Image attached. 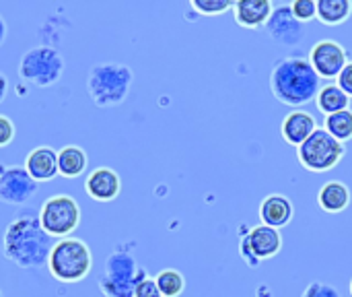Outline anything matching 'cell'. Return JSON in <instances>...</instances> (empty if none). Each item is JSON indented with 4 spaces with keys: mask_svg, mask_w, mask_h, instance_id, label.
Returning a JSON list of instances; mask_svg holds the SVG:
<instances>
[{
    "mask_svg": "<svg viewBox=\"0 0 352 297\" xmlns=\"http://www.w3.org/2000/svg\"><path fill=\"white\" fill-rule=\"evenodd\" d=\"M134 83L130 66L120 62H101L89 70L87 89L97 107H116L126 101Z\"/></svg>",
    "mask_w": 352,
    "mask_h": 297,
    "instance_id": "cell-3",
    "label": "cell"
},
{
    "mask_svg": "<svg viewBox=\"0 0 352 297\" xmlns=\"http://www.w3.org/2000/svg\"><path fill=\"white\" fill-rule=\"evenodd\" d=\"M159 291L163 297H179L186 289V277L175 271V269H163L157 277H155Z\"/></svg>",
    "mask_w": 352,
    "mask_h": 297,
    "instance_id": "cell-23",
    "label": "cell"
},
{
    "mask_svg": "<svg viewBox=\"0 0 352 297\" xmlns=\"http://www.w3.org/2000/svg\"><path fill=\"white\" fill-rule=\"evenodd\" d=\"M25 170L35 182H47L58 176V153L52 147H35L25 159Z\"/></svg>",
    "mask_w": 352,
    "mask_h": 297,
    "instance_id": "cell-17",
    "label": "cell"
},
{
    "mask_svg": "<svg viewBox=\"0 0 352 297\" xmlns=\"http://www.w3.org/2000/svg\"><path fill=\"white\" fill-rule=\"evenodd\" d=\"M4 39H6V21H4V17L0 14V45L4 43Z\"/></svg>",
    "mask_w": 352,
    "mask_h": 297,
    "instance_id": "cell-31",
    "label": "cell"
},
{
    "mask_svg": "<svg viewBox=\"0 0 352 297\" xmlns=\"http://www.w3.org/2000/svg\"><path fill=\"white\" fill-rule=\"evenodd\" d=\"M264 29L274 43L285 45V48H297L305 39V25L295 19L291 4L274 6Z\"/></svg>",
    "mask_w": 352,
    "mask_h": 297,
    "instance_id": "cell-10",
    "label": "cell"
},
{
    "mask_svg": "<svg viewBox=\"0 0 352 297\" xmlns=\"http://www.w3.org/2000/svg\"><path fill=\"white\" fill-rule=\"evenodd\" d=\"M93 267L91 248L78 238L58 240L52 248L47 269L60 283H80L89 277Z\"/></svg>",
    "mask_w": 352,
    "mask_h": 297,
    "instance_id": "cell-5",
    "label": "cell"
},
{
    "mask_svg": "<svg viewBox=\"0 0 352 297\" xmlns=\"http://www.w3.org/2000/svg\"><path fill=\"white\" fill-rule=\"evenodd\" d=\"M291 10H293L295 19L305 25V23L318 19V0H295L291 4Z\"/></svg>",
    "mask_w": 352,
    "mask_h": 297,
    "instance_id": "cell-25",
    "label": "cell"
},
{
    "mask_svg": "<svg viewBox=\"0 0 352 297\" xmlns=\"http://www.w3.org/2000/svg\"><path fill=\"white\" fill-rule=\"evenodd\" d=\"M293 215H295V207H293L291 198L285 194H268L260 205L262 225H268L274 229L289 225L293 221Z\"/></svg>",
    "mask_w": 352,
    "mask_h": 297,
    "instance_id": "cell-16",
    "label": "cell"
},
{
    "mask_svg": "<svg viewBox=\"0 0 352 297\" xmlns=\"http://www.w3.org/2000/svg\"><path fill=\"white\" fill-rule=\"evenodd\" d=\"M274 4L270 0H239L233 6L235 23L243 29H260L266 27Z\"/></svg>",
    "mask_w": 352,
    "mask_h": 297,
    "instance_id": "cell-14",
    "label": "cell"
},
{
    "mask_svg": "<svg viewBox=\"0 0 352 297\" xmlns=\"http://www.w3.org/2000/svg\"><path fill=\"white\" fill-rule=\"evenodd\" d=\"M346 153L344 143L336 141L330 132H326L324 128H318L299 149H297V157L299 163L314 174H324L334 170L342 157Z\"/></svg>",
    "mask_w": 352,
    "mask_h": 297,
    "instance_id": "cell-7",
    "label": "cell"
},
{
    "mask_svg": "<svg viewBox=\"0 0 352 297\" xmlns=\"http://www.w3.org/2000/svg\"><path fill=\"white\" fill-rule=\"evenodd\" d=\"M39 223L52 238H68L80 223V207L68 194L50 196L39 209Z\"/></svg>",
    "mask_w": 352,
    "mask_h": 297,
    "instance_id": "cell-8",
    "label": "cell"
},
{
    "mask_svg": "<svg viewBox=\"0 0 352 297\" xmlns=\"http://www.w3.org/2000/svg\"><path fill=\"white\" fill-rule=\"evenodd\" d=\"M190 6H192L198 14L217 17V14H223V12L231 10V8L235 6V2H231V0H192Z\"/></svg>",
    "mask_w": 352,
    "mask_h": 297,
    "instance_id": "cell-24",
    "label": "cell"
},
{
    "mask_svg": "<svg viewBox=\"0 0 352 297\" xmlns=\"http://www.w3.org/2000/svg\"><path fill=\"white\" fill-rule=\"evenodd\" d=\"M352 17V0H318V21L336 27Z\"/></svg>",
    "mask_w": 352,
    "mask_h": 297,
    "instance_id": "cell-21",
    "label": "cell"
},
{
    "mask_svg": "<svg viewBox=\"0 0 352 297\" xmlns=\"http://www.w3.org/2000/svg\"><path fill=\"white\" fill-rule=\"evenodd\" d=\"M324 130L330 132L336 141L346 143L352 139V110H344L332 116H326Z\"/></svg>",
    "mask_w": 352,
    "mask_h": 297,
    "instance_id": "cell-22",
    "label": "cell"
},
{
    "mask_svg": "<svg viewBox=\"0 0 352 297\" xmlns=\"http://www.w3.org/2000/svg\"><path fill=\"white\" fill-rule=\"evenodd\" d=\"M351 205V190L340 180L326 182L318 192V207L328 215H338L346 211Z\"/></svg>",
    "mask_w": 352,
    "mask_h": 297,
    "instance_id": "cell-18",
    "label": "cell"
},
{
    "mask_svg": "<svg viewBox=\"0 0 352 297\" xmlns=\"http://www.w3.org/2000/svg\"><path fill=\"white\" fill-rule=\"evenodd\" d=\"M349 97H352V62H349L344 68H342V72L338 74V83H336Z\"/></svg>",
    "mask_w": 352,
    "mask_h": 297,
    "instance_id": "cell-29",
    "label": "cell"
},
{
    "mask_svg": "<svg viewBox=\"0 0 352 297\" xmlns=\"http://www.w3.org/2000/svg\"><path fill=\"white\" fill-rule=\"evenodd\" d=\"M301 297H342L340 291L330 285V283H324V281H311L305 291L301 294Z\"/></svg>",
    "mask_w": 352,
    "mask_h": 297,
    "instance_id": "cell-26",
    "label": "cell"
},
{
    "mask_svg": "<svg viewBox=\"0 0 352 297\" xmlns=\"http://www.w3.org/2000/svg\"><path fill=\"white\" fill-rule=\"evenodd\" d=\"M39 190V182H35L25 167H0V203L4 205H25Z\"/></svg>",
    "mask_w": 352,
    "mask_h": 297,
    "instance_id": "cell-11",
    "label": "cell"
},
{
    "mask_svg": "<svg viewBox=\"0 0 352 297\" xmlns=\"http://www.w3.org/2000/svg\"><path fill=\"white\" fill-rule=\"evenodd\" d=\"M14 134H16L14 122H12L8 116L0 114V147L10 145V143H12V139H14Z\"/></svg>",
    "mask_w": 352,
    "mask_h": 297,
    "instance_id": "cell-27",
    "label": "cell"
},
{
    "mask_svg": "<svg viewBox=\"0 0 352 297\" xmlns=\"http://www.w3.org/2000/svg\"><path fill=\"white\" fill-rule=\"evenodd\" d=\"M316 105L324 116H332L344 110H351V97L334 83H328L320 89L316 97Z\"/></svg>",
    "mask_w": 352,
    "mask_h": 297,
    "instance_id": "cell-19",
    "label": "cell"
},
{
    "mask_svg": "<svg viewBox=\"0 0 352 297\" xmlns=\"http://www.w3.org/2000/svg\"><path fill=\"white\" fill-rule=\"evenodd\" d=\"M318 130V122L309 112L303 110H293L280 126L283 139L291 145V147H301L314 132Z\"/></svg>",
    "mask_w": 352,
    "mask_h": 297,
    "instance_id": "cell-15",
    "label": "cell"
},
{
    "mask_svg": "<svg viewBox=\"0 0 352 297\" xmlns=\"http://www.w3.org/2000/svg\"><path fill=\"white\" fill-rule=\"evenodd\" d=\"M351 294H352V279H351Z\"/></svg>",
    "mask_w": 352,
    "mask_h": 297,
    "instance_id": "cell-32",
    "label": "cell"
},
{
    "mask_svg": "<svg viewBox=\"0 0 352 297\" xmlns=\"http://www.w3.org/2000/svg\"><path fill=\"white\" fill-rule=\"evenodd\" d=\"M322 79L314 70L309 58L305 56H287L280 58L270 72V91L272 95L291 107H301L314 101L322 89Z\"/></svg>",
    "mask_w": 352,
    "mask_h": 297,
    "instance_id": "cell-2",
    "label": "cell"
},
{
    "mask_svg": "<svg viewBox=\"0 0 352 297\" xmlns=\"http://www.w3.org/2000/svg\"><path fill=\"white\" fill-rule=\"evenodd\" d=\"M134 297H163V296H161V291H159L157 281H155V279H151V277H146L144 281H140V283H138V287H136V291H134Z\"/></svg>",
    "mask_w": 352,
    "mask_h": 297,
    "instance_id": "cell-28",
    "label": "cell"
},
{
    "mask_svg": "<svg viewBox=\"0 0 352 297\" xmlns=\"http://www.w3.org/2000/svg\"><path fill=\"white\" fill-rule=\"evenodd\" d=\"M148 275L136 263L130 250L118 248L113 250L103 265V273L99 277V289L105 297H134V291L140 281Z\"/></svg>",
    "mask_w": 352,
    "mask_h": 297,
    "instance_id": "cell-4",
    "label": "cell"
},
{
    "mask_svg": "<svg viewBox=\"0 0 352 297\" xmlns=\"http://www.w3.org/2000/svg\"><path fill=\"white\" fill-rule=\"evenodd\" d=\"M6 93H8V79L4 76V72H0V103L6 99Z\"/></svg>",
    "mask_w": 352,
    "mask_h": 297,
    "instance_id": "cell-30",
    "label": "cell"
},
{
    "mask_svg": "<svg viewBox=\"0 0 352 297\" xmlns=\"http://www.w3.org/2000/svg\"><path fill=\"white\" fill-rule=\"evenodd\" d=\"M283 248V236L278 229L268 225H256L250 229V234L241 240L239 254L248 263V267L256 269L262 260L274 258Z\"/></svg>",
    "mask_w": 352,
    "mask_h": 297,
    "instance_id": "cell-9",
    "label": "cell"
},
{
    "mask_svg": "<svg viewBox=\"0 0 352 297\" xmlns=\"http://www.w3.org/2000/svg\"><path fill=\"white\" fill-rule=\"evenodd\" d=\"M309 62L320 79H338L342 68L349 64L346 48L334 39H322L314 43L309 52Z\"/></svg>",
    "mask_w": 352,
    "mask_h": 297,
    "instance_id": "cell-12",
    "label": "cell"
},
{
    "mask_svg": "<svg viewBox=\"0 0 352 297\" xmlns=\"http://www.w3.org/2000/svg\"><path fill=\"white\" fill-rule=\"evenodd\" d=\"M87 153L82 147L68 145L58 151V174L64 178H78L87 170Z\"/></svg>",
    "mask_w": 352,
    "mask_h": 297,
    "instance_id": "cell-20",
    "label": "cell"
},
{
    "mask_svg": "<svg viewBox=\"0 0 352 297\" xmlns=\"http://www.w3.org/2000/svg\"><path fill=\"white\" fill-rule=\"evenodd\" d=\"M66 60L52 45H37L27 50L19 62V74L25 83L35 87H52L64 74Z\"/></svg>",
    "mask_w": 352,
    "mask_h": 297,
    "instance_id": "cell-6",
    "label": "cell"
},
{
    "mask_svg": "<svg viewBox=\"0 0 352 297\" xmlns=\"http://www.w3.org/2000/svg\"><path fill=\"white\" fill-rule=\"evenodd\" d=\"M54 244V238L41 227L39 217L27 213L8 223L2 238V252L19 269H43L47 267Z\"/></svg>",
    "mask_w": 352,
    "mask_h": 297,
    "instance_id": "cell-1",
    "label": "cell"
},
{
    "mask_svg": "<svg viewBox=\"0 0 352 297\" xmlns=\"http://www.w3.org/2000/svg\"><path fill=\"white\" fill-rule=\"evenodd\" d=\"M85 190L97 203H111L122 192V180L111 167H97L87 176Z\"/></svg>",
    "mask_w": 352,
    "mask_h": 297,
    "instance_id": "cell-13",
    "label": "cell"
},
{
    "mask_svg": "<svg viewBox=\"0 0 352 297\" xmlns=\"http://www.w3.org/2000/svg\"><path fill=\"white\" fill-rule=\"evenodd\" d=\"M0 297H2V291H0Z\"/></svg>",
    "mask_w": 352,
    "mask_h": 297,
    "instance_id": "cell-33",
    "label": "cell"
}]
</instances>
